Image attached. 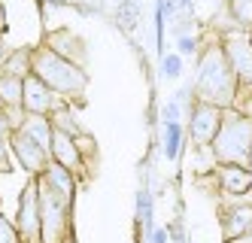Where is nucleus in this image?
I'll list each match as a JSON object with an SVG mask.
<instances>
[{
    "label": "nucleus",
    "instance_id": "obj_1",
    "mask_svg": "<svg viewBox=\"0 0 252 243\" xmlns=\"http://www.w3.org/2000/svg\"><path fill=\"white\" fill-rule=\"evenodd\" d=\"M194 98L201 104H213L228 109L237 101V76L222 52V43H210L204 55H197V76H194Z\"/></svg>",
    "mask_w": 252,
    "mask_h": 243
},
{
    "label": "nucleus",
    "instance_id": "obj_2",
    "mask_svg": "<svg viewBox=\"0 0 252 243\" xmlns=\"http://www.w3.org/2000/svg\"><path fill=\"white\" fill-rule=\"evenodd\" d=\"M216 164H240L249 167L252 161V116H243L240 109H222L219 134L210 143Z\"/></svg>",
    "mask_w": 252,
    "mask_h": 243
},
{
    "label": "nucleus",
    "instance_id": "obj_3",
    "mask_svg": "<svg viewBox=\"0 0 252 243\" xmlns=\"http://www.w3.org/2000/svg\"><path fill=\"white\" fill-rule=\"evenodd\" d=\"M31 73L37 76L40 82H46L55 95L61 98H82V91L88 85L85 70L73 61L61 58L58 52H52L49 46H37L33 49V58H31Z\"/></svg>",
    "mask_w": 252,
    "mask_h": 243
},
{
    "label": "nucleus",
    "instance_id": "obj_4",
    "mask_svg": "<svg viewBox=\"0 0 252 243\" xmlns=\"http://www.w3.org/2000/svg\"><path fill=\"white\" fill-rule=\"evenodd\" d=\"M37 189H40L43 243H73V204L61 198L43 176H37Z\"/></svg>",
    "mask_w": 252,
    "mask_h": 243
},
{
    "label": "nucleus",
    "instance_id": "obj_5",
    "mask_svg": "<svg viewBox=\"0 0 252 243\" xmlns=\"http://www.w3.org/2000/svg\"><path fill=\"white\" fill-rule=\"evenodd\" d=\"M222 52L237 76V101L240 98H252V43H249V31L231 28L219 36ZM234 101V104H237Z\"/></svg>",
    "mask_w": 252,
    "mask_h": 243
},
{
    "label": "nucleus",
    "instance_id": "obj_6",
    "mask_svg": "<svg viewBox=\"0 0 252 243\" xmlns=\"http://www.w3.org/2000/svg\"><path fill=\"white\" fill-rule=\"evenodd\" d=\"M15 234L19 243H43V228H40V189H37V176H31L28 185L22 189L19 201V216H15Z\"/></svg>",
    "mask_w": 252,
    "mask_h": 243
},
{
    "label": "nucleus",
    "instance_id": "obj_7",
    "mask_svg": "<svg viewBox=\"0 0 252 243\" xmlns=\"http://www.w3.org/2000/svg\"><path fill=\"white\" fill-rule=\"evenodd\" d=\"M6 146H9V152L19 158V164L25 167L31 176H43V174H46V167L52 164V155L46 152L43 146L33 143L31 137H25L22 131H9Z\"/></svg>",
    "mask_w": 252,
    "mask_h": 243
},
{
    "label": "nucleus",
    "instance_id": "obj_8",
    "mask_svg": "<svg viewBox=\"0 0 252 243\" xmlns=\"http://www.w3.org/2000/svg\"><path fill=\"white\" fill-rule=\"evenodd\" d=\"M219 125H222V109H219V106L201 104V101L191 104V113H189V134H191L194 146H210L213 137L219 134Z\"/></svg>",
    "mask_w": 252,
    "mask_h": 243
},
{
    "label": "nucleus",
    "instance_id": "obj_9",
    "mask_svg": "<svg viewBox=\"0 0 252 243\" xmlns=\"http://www.w3.org/2000/svg\"><path fill=\"white\" fill-rule=\"evenodd\" d=\"M64 101L52 91L46 82H40L33 73H28L25 82H22V109L33 116H52V109L61 106Z\"/></svg>",
    "mask_w": 252,
    "mask_h": 243
},
{
    "label": "nucleus",
    "instance_id": "obj_10",
    "mask_svg": "<svg viewBox=\"0 0 252 243\" xmlns=\"http://www.w3.org/2000/svg\"><path fill=\"white\" fill-rule=\"evenodd\" d=\"M52 161L61 164V167H67V171L76 176V182H79V179L85 176V171H88L85 155H82L76 137L64 134V131H55V128H52Z\"/></svg>",
    "mask_w": 252,
    "mask_h": 243
},
{
    "label": "nucleus",
    "instance_id": "obj_11",
    "mask_svg": "<svg viewBox=\"0 0 252 243\" xmlns=\"http://www.w3.org/2000/svg\"><path fill=\"white\" fill-rule=\"evenodd\" d=\"M252 231V204H237V207L222 210V237L228 243L240 240Z\"/></svg>",
    "mask_w": 252,
    "mask_h": 243
},
{
    "label": "nucleus",
    "instance_id": "obj_12",
    "mask_svg": "<svg viewBox=\"0 0 252 243\" xmlns=\"http://www.w3.org/2000/svg\"><path fill=\"white\" fill-rule=\"evenodd\" d=\"M216 179H219V189H222L225 195L240 198V195L252 192V174H249V167H240V164H219V167H216Z\"/></svg>",
    "mask_w": 252,
    "mask_h": 243
},
{
    "label": "nucleus",
    "instance_id": "obj_13",
    "mask_svg": "<svg viewBox=\"0 0 252 243\" xmlns=\"http://www.w3.org/2000/svg\"><path fill=\"white\" fill-rule=\"evenodd\" d=\"M43 46H49L52 52H58L61 58L73 61V64H79L85 58V43H82V36H76L73 31H52V34H46V43Z\"/></svg>",
    "mask_w": 252,
    "mask_h": 243
},
{
    "label": "nucleus",
    "instance_id": "obj_14",
    "mask_svg": "<svg viewBox=\"0 0 252 243\" xmlns=\"http://www.w3.org/2000/svg\"><path fill=\"white\" fill-rule=\"evenodd\" d=\"M15 131H22L25 137H31L37 146H43L46 152L52 155V122L49 116H33V113H25V119L19 122V128Z\"/></svg>",
    "mask_w": 252,
    "mask_h": 243
},
{
    "label": "nucleus",
    "instance_id": "obj_15",
    "mask_svg": "<svg viewBox=\"0 0 252 243\" xmlns=\"http://www.w3.org/2000/svg\"><path fill=\"white\" fill-rule=\"evenodd\" d=\"M43 179L55 189L61 198H67L70 204H73V198H76V176L67 171V167H61V164H55L52 161L49 167H46V174H43Z\"/></svg>",
    "mask_w": 252,
    "mask_h": 243
},
{
    "label": "nucleus",
    "instance_id": "obj_16",
    "mask_svg": "<svg viewBox=\"0 0 252 243\" xmlns=\"http://www.w3.org/2000/svg\"><path fill=\"white\" fill-rule=\"evenodd\" d=\"M22 76H12V73H0V104L3 109H19L22 106Z\"/></svg>",
    "mask_w": 252,
    "mask_h": 243
},
{
    "label": "nucleus",
    "instance_id": "obj_17",
    "mask_svg": "<svg viewBox=\"0 0 252 243\" xmlns=\"http://www.w3.org/2000/svg\"><path fill=\"white\" fill-rule=\"evenodd\" d=\"M31 58H33V49H15L9 52V58H3V67H0V73H12V76H28L31 73Z\"/></svg>",
    "mask_w": 252,
    "mask_h": 243
},
{
    "label": "nucleus",
    "instance_id": "obj_18",
    "mask_svg": "<svg viewBox=\"0 0 252 243\" xmlns=\"http://www.w3.org/2000/svg\"><path fill=\"white\" fill-rule=\"evenodd\" d=\"M228 15L234 28L252 31V0H228Z\"/></svg>",
    "mask_w": 252,
    "mask_h": 243
},
{
    "label": "nucleus",
    "instance_id": "obj_19",
    "mask_svg": "<svg viewBox=\"0 0 252 243\" xmlns=\"http://www.w3.org/2000/svg\"><path fill=\"white\" fill-rule=\"evenodd\" d=\"M183 137H186V131H183V125H179V122L164 125V155L170 161H176L179 149H183Z\"/></svg>",
    "mask_w": 252,
    "mask_h": 243
},
{
    "label": "nucleus",
    "instance_id": "obj_20",
    "mask_svg": "<svg viewBox=\"0 0 252 243\" xmlns=\"http://www.w3.org/2000/svg\"><path fill=\"white\" fill-rule=\"evenodd\" d=\"M116 18L125 31H134L137 22H140V0H119V9H116Z\"/></svg>",
    "mask_w": 252,
    "mask_h": 243
},
{
    "label": "nucleus",
    "instance_id": "obj_21",
    "mask_svg": "<svg viewBox=\"0 0 252 243\" xmlns=\"http://www.w3.org/2000/svg\"><path fill=\"white\" fill-rule=\"evenodd\" d=\"M183 113H186V95H173L164 106H161V122L164 125L183 122Z\"/></svg>",
    "mask_w": 252,
    "mask_h": 243
},
{
    "label": "nucleus",
    "instance_id": "obj_22",
    "mask_svg": "<svg viewBox=\"0 0 252 243\" xmlns=\"http://www.w3.org/2000/svg\"><path fill=\"white\" fill-rule=\"evenodd\" d=\"M161 73H164V79H179L183 76V58L173 52V55H164L161 58Z\"/></svg>",
    "mask_w": 252,
    "mask_h": 243
},
{
    "label": "nucleus",
    "instance_id": "obj_23",
    "mask_svg": "<svg viewBox=\"0 0 252 243\" xmlns=\"http://www.w3.org/2000/svg\"><path fill=\"white\" fill-rule=\"evenodd\" d=\"M176 55L179 58H186V55H197V36L194 34H183V36H176Z\"/></svg>",
    "mask_w": 252,
    "mask_h": 243
},
{
    "label": "nucleus",
    "instance_id": "obj_24",
    "mask_svg": "<svg viewBox=\"0 0 252 243\" xmlns=\"http://www.w3.org/2000/svg\"><path fill=\"white\" fill-rule=\"evenodd\" d=\"M0 243H19V234H15V225L6 219V216H0Z\"/></svg>",
    "mask_w": 252,
    "mask_h": 243
},
{
    "label": "nucleus",
    "instance_id": "obj_25",
    "mask_svg": "<svg viewBox=\"0 0 252 243\" xmlns=\"http://www.w3.org/2000/svg\"><path fill=\"white\" fill-rule=\"evenodd\" d=\"M9 146H6V137H0V174H6L9 171Z\"/></svg>",
    "mask_w": 252,
    "mask_h": 243
},
{
    "label": "nucleus",
    "instance_id": "obj_26",
    "mask_svg": "<svg viewBox=\"0 0 252 243\" xmlns=\"http://www.w3.org/2000/svg\"><path fill=\"white\" fill-rule=\"evenodd\" d=\"M9 131H15V125L9 122V113L0 106V137H9Z\"/></svg>",
    "mask_w": 252,
    "mask_h": 243
},
{
    "label": "nucleus",
    "instance_id": "obj_27",
    "mask_svg": "<svg viewBox=\"0 0 252 243\" xmlns=\"http://www.w3.org/2000/svg\"><path fill=\"white\" fill-rule=\"evenodd\" d=\"M149 243H167V228H152L149 231Z\"/></svg>",
    "mask_w": 252,
    "mask_h": 243
},
{
    "label": "nucleus",
    "instance_id": "obj_28",
    "mask_svg": "<svg viewBox=\"0 0 252 243\" xmlns=\"http://www.w3.org/2000/svg\"><path fill=\"white\" fill-rule=\"evenodd\" d=\"M9 31V25H6V6L0 3V34H6Z\"/></svg>",
    "mask_w": 252,
    "mask_h": 243
},
{
    "label": "nucleus",
    "instance_id": "obj_29",
    "mask_svg": "<svg viewBox=\"0 0 252 243\" xmlns=\"http://www.w3.org/2000/svg\"><path fill=\"white\" fill-rule=\"evenodd\" d=\"M6 58V46H3V40H0V61Z\"/></svg>",
    "mask_w": 252,
    "mask_h": 243
},
{
    "label": "nucleus",
    "instance_id": "obj_30",
    "mask_svg": "<svg viewBox=\"0 0 252 243\" xmlns=\"http://www.w3.org/2000/svg\"><path fill=\"white\" fill-rule=\"evenodd\" d=\"M240 243H252V231H249L246 237H240Z\"/></svg>",
    "mask_w": 252,
    "mask_h": 243
},
{
    "label": "nucleus",
    "instance_id": "obj_31",
    "mask_svg": "<svg viewBox=\"0 0 252 243\" xmlns=\"http://www.w3.org/2000/svg\"><path fill=\"white\" fill-rule=\"evenodd\" d=\"M249 43H252V31H249Z\"/></svg>",
    "mask_w": 252,
    "mask_h": 243
},
{
    "label": "nucleus",
    "instance_id": "obj_32",
    "mask_svg": "<svg viewBox=\"0 0 252 243\" xmlns=\"http://www.w3.org/2000/svg\"><path fill=\"white\" fill-rule=\"evenodd\" d=\"M249 174H252V161H249Z\"/></svg>",
    "mask_w": 252,
    "mask_h": 243
},
{
    "label": "nucleus",
    "instance_id": "obj_33",
    "mask_svg": "<svg viewBox=\"0 0 252 243\" xmlns=\"http://www.w3.org/2000/svg\"><path fill=\"white\" fill-rule=\"evenodd\" d=\"M0 40H3V34H0Z\"/></svg>",
    "mask_w": 252,
    "mask_h": 243
}]
</instances>
